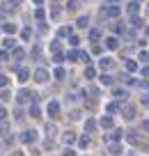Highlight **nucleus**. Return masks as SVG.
<instances>
[{"instance_id":"nucleus-26","label":"nucleus","mask_w":149,"mask_h":156,"mask_svg":"<svg viewBox=\"0 0 149 156\" xmlns=\"http://www.w3.org/2000/svg\"><path fill=\"white\" fill-rule=\"evenodd\" d=\"M83 76H85L87 80H92V78H96V69H94V67H85V71H83Z\"/></svg>"},{"instance_id":"nucleus-15","label":"nucleus","mask_w":149,"mask_h":156,"mask_svg":"<svg viewBox=\"0 0 149 156\" xmlns=\"http://www.w3.org/2000/svg\"><path fill=\"white\" fill-rule=\"evenodd\" d=\"M16 78H19L21 83H25L30 78V69H25V67H19V71H16Z\"/></svg>"},{"instance_id":"nucleus-30","label":"nucleus","mask_w":149,"mask_h":156,"mask_svg":"<svg viewBox=\"0 0 149 156\" xmlns=\"http://www.w3.org/2000/svg\"><path fill=\"white\" fill-rule=\"evenodd\" d=\"M96 129V119H85V133H92Z\"/></svg>"},{"instance_id":"nucleus-11","label":"nucleus","mask_w":149,"mask_h":156,"mask_svg":"<svg viewBox=\"0 0 149 156\" xmlns=\"http://www.w3.org/2000/svg\"><path fill=\"white\" fill-rule=\"evenodd\" d=\"M76 142H78V147H80V149H87V147L92 145V136H90V133H83L80 138H76Z\"/></svg>"},{"instance_id":"nucleus-29","label":"nucleus","mask_w":149,"mask_h":156,"mask_svg":"<svg viewBox=\"0 0 149 156\" xmlns=\"http://www.w3.org/2000/svg\"><path fill=\"white\" fill-rule=\"evenodd\" d=\"M112 94H115V97L117 99H122V97H129V90H124V87H115V90H112Z\"/></svg>"},{"instance_id":"nucleus-23","label":"nucleus","mask_w":149,"mask_h":156,"mask_svg":"<svg viewBox=\"0 0 149 156\" xmlns=\"http://www.w3.org/2000/svg\"><path fill=\"white\" fill-rule=\"evenodd\" d=\"M53 76L58 78V80H64V78H67V71H64V67H60V64H58V67L53 69Z\"/></svg>"},{"instance_id":"nucleus-3","label":"nucleus","mask_w":149,"mask_h":156,"mask_svg":"<svg viewBox=\"0 0 149 156\" xmlns=\"http://www.w3.org/2000/svg\"><path fill=\"white\" fill-rule=\"evenodd\" d=\"M32 78L37 80L39 85H44V83H48V80H51V71H48V69H44V67H37V69L32 71Z\"/></svg>"},{"instance_id":"nucleus-8","label":"nucleus","mask_w":149,"mask_h":156,"mask_svg":"<svg viewBox=\"0 0 149 156\" xmlns=\"http://www.w3.org/2000/svg\"><path fill=\"white\" fill-rule=\"evenodd\" d=\"M96 126H101L103 131H110V129L115 126V122H112V115H108V112H106V115H103L101 119L96 122Z\"/></svg>"},{"instance_id":"nucleus-49","label":"nucleus","mask_w":149,"mask_h":156,"mask_svg":"<svg viewBox=\"0 0 149 156\" xmlns=\"http://www.w3.org/2000/svg\"><path fill=\"white\" fill-rule=\"evenodd\" d=\"M140 129H142L144 133H149V119H142V126H140Z\"/></svg>"},{"instance_id":"nucleus-14","label":"nucleus","mask_w":149,"mask_h":156,"mask_svg":"<svg viewBox=\"0 0 149 156\" xmlns=\"http://www.w3.org/2000/svg\"><path fill=\"white\" fill-rule=\"evenodd\" d=\"M60 16H62V7H60L58 2H53V5H51V19H53V21H58Z\"/></svg>"},{"instance_id":"nucleus-5","label":"nucleus","mask_w":149,"mask_h":156,"mask_svg":"<svg viewBox=\"0 0 149 156\" xmlns=\"http://www.w3.org/2000/svg\"><path fill=\"white\" fill-rule=\"evenodd\" d=\"M46 115L51 117V119H58V117H60V101H55V99H53V101H48L46 103Z\"/></svg>"},{"instance_id":"nucleus-20","label":"nucleus","mask_w":149,"mask_h":156,"mask_svg":"<svg viewBox=\"0 0 149 156\" xmlns=\"http://www.w3.org/2000/svg\"><path fill=\"white\" fill-rule=\"evenodd\" d=\"M124 67H126V71H129V73L138 71V62H135V60H129V58H124Z\"/></svg>"},{"instance_id":"nucleus-60","label":"nucleus","mask_w":149,"mask_h":156,"mask_svg":"<svg viewBox=\"0 0 149 156\" xmlns=\"http://www.w3.org/2000/svg\"><path fill=\"white\" fill-rule=\"evenodd\" d=\"M131 156H135V154H131Z\"/></svg>"},{"instance_id":"nucleus-28","label":"nucleus","mask_w":149,"mask_h":156,"mask_svg":"<svg viewBox=\"0 0 149 156\" xmlns=\"http://www.w3.org/2000/svg\"><path fill=\"white\" fill-rule=\"evenodd\" d=\"M78 53H80V51H78V48H73V51H69V53L64 55V58H67L69 62H78Z\"/></svg>"},{"instance_id":"nucleus-31","label":"nucleus","mask_w":149,"mask_h":156,"mask_svg":"<svg viewBox=\"0 0 149 156\" xmlns=\"http://www.w3.org/2000/svg\"><path fill=\"white\" fill-rule=\"evenodd\" d=\"M76 25H78V28H87V25H90V16H78Z\"/></svg>"},{"instance_id":"nucleus-21","label":"nucleus","mask_w":149,"mask_h":156,"mask_svg":"<svg viewBox=\"0 0 149 156\" xmlns=\"http://www.w3.org/2000/svg\"><path fill=\"white\" fill-rule=\"evenodd\" d=\"M131 25L133 28H144V21L140 19V14H131Z\"/></svg>"},{"instance_id":"nucleus-39","label":"nucleus","mask_w":149,"mask_h":156,"mask_svg":"<svg viewBox=\"0 0 149 156\" xmlns=\"http://www.w3.org/2000/svg\"><path fill=\"white\" fill-rule=\"evenodd\" d=\"M87 94H90L92 99H96V97H99V87H96V85H92V87H87Z\"/></svg>"},{"instance_id":"nucleus-55","label":"nucleus","mask_w":149,"mask_h":156,"mask_svg":"<svg viewBox=\"0 0 149 156\" xmlns=\"http://www.w3.org/2000/svg\"><path fill=\"white\" fill-rule=\"evenodd\" d=\"M32 2H34L37 7H41V5H44V0H32Z\"/></svg>"},{"instance_id":"nucleus-57","label":"nucleus","mask_w":149,"mask_h":156,"mask_svg":"<svg viewBox=\"0 0 149 156\" xmlns=\"http://www.w3.org/2000/svg\"><path fill=\"white\" fill-rule=\"evenodd\" d=\"M2 19H5V9H0V21H2Z\"/></svg>"},{"instance_id":"nucleus-59","label":"nucleus","mask_w":149,"mask_h":156,"mask_svg":"<svg viewBox=\"0 0 149 156\" xmlns=\"http://www.w3.org/2000/svg\"><path fill=\"white\" fill-rule=\"evenodd\" d=\"M53 2H60V0H53Z\"/></svg>"},{"instance_id":"nucleus-19","label":"nucleus","mask_w":149,"mask_h":156,"mask_svg":"<svg viewBox=\"0 0 149 156\" xmlns=\"http://www.w3.org/2000/svg\"><path fill=\"white\" fill-rule=\"evenodd\" d=\"M12 58H14L16 62H21V60L25 58V51L21 48V46H14V51H12Z\"/></svg>"},{"instance_id":"nucleus-16","label":"nucleus","mask_w":149,"mask_h":156,"mask_svg":"<svg viewBox=\"0 0 149 156\" xmlns=\"http://www.w3.org/2000/svg\"><path fill=\"white\" fill-rule=\"evenodd\" d=\"M28 115L30 117H32V119H39V117H41V110H39V106H37V103H30V110H28Z\"/></svg>"},{"instance_id":"nucleus-42","label":"nucleus","mask_w":149,"mask_h":156,"mask_svg":"<svg viewBox=\"0 0 149 156\" xmlns=\"http://www.w3.org/2000/svg\"><path fill=\"white\" fill-rule=\"evenodd\" d=\"M9 97H12V92L2 87V92H0V99H2V101H9Z\"/></svg>"},{"instance_id":"nucleus-37","label":"nucleus","mask_w":149,"mask_h":156,"mask_svg":"<svg viewBox=\"0 0 149 156\" xmlns=\"http://www.w3.org/2000/svg\"><path fill=\"white\" fill-rule=\"evenodd\" d=\"M67 39H69V44H71V46H78V44H80V37H78V34H73V32L69 34Z\"/></svg>"},{"instance_id":"nucleus-38","label":"nucleus","mask_w":149,"mask_h":156,"mask_svg":"<svg viewBox=\"0 0 149 156\" xmlns=\"http://www.w3.org/2000/svg\"><path fill=\"white\" fill-rule=\"evenodd\" d=\"M34 19H37V21H44V19H46V12H44L41 7H37V9H34Z\"/></svg>"},{"instance_id":"nucleus-54","label":"nucleus","mask_w":149,"mask_h":156,"mask_svg":"<svg viewBox=\"0 0 149 156\" xmlns=\"http://www.w3.org/2000/svg\"><path fill=\"white\" fill-rule=\"evenodd\" d=\"M9 156H25V154H23V151H19V149H16V151H12Z\"/></svg>"},{"instance_id":"nucleus-44","label":"nucleus","mask_w":149,"mask_h":156,"mask_svg":"<svg viewBox=\"0 0 149 156\" xmlns=\"http://www.w3.org/2000/svg\"><path fill=\"white\" fill-rule=\"evenodd\" d=\"M9 60V51H0V62H7Z\"/></svg>"},{"instance_id":"nucleus-17","label":"nucleus","mask_w":149,"mask_h":156,"mask_svg":"<svg viewBox=\"0 0 149 156\" xmlns=\"http://www.w3.org/2000/svg\"><path fill=\"white\" fill-rule=\"evenodd\" d=\"M48 51H51V53H62V44H60V37H58V39H53V41L48 44Z\"/></svg>"},{"instance_id":"nucleus-53","label":"nucleus","mask_w":149,"mask_h":156,"mask_svg":"<svg viewBox=\"0 0 149 156\" xmlns=\"http://www.w3.org/2000/svg\"><path fill=\"white\" fill-rule=\"evenodd\" d=\"M69 117H71V119H78V117H80V110H73V112H71Z\"/></svg>"},{"instance_id":"nucleus-34","label":"nucleus","mask_w":149,"mask_h":156,"mask_svg":"<svg viewBox=\"0 0 149 156\" xmlns=\"http://www.w3.org/2000/svg\"><path fill=\"white\" fill-rule=\"evenodd\" d=\"M21 39H23V41H30V39H32V30L23 28V30H21Z\"/></svg>"},{"instance_id":"nucleus-13","label":"nucleus","mask_w":149,"mask_h":156,"mask_svg":"<svg viewBox=\"0 0 149 156\" xmlns=\"http://www.w3.org/2000/svg\"><path fill=\"white\" fill-rule=\"evenodd\" d=\"M76 133H73V131H64L62 133V142H64V145H67V147H71L73 145V142H76Z\"/></svg>"},{"instance_id":"nucleus-18","label":"nucleus","mask_w":149,"mask_h":156,"mask_svg":"<svg viewBox=\"0 0 149 156\" xmlns=\"http://www.w3.org/2000/svg\"><path fill=\"white\" fill-rule=\"evenodd\" d=\"M126 12H129V14H140V0L129 2V5H126Z\"/></svg>"},{"instance_id":"nucleus-35","label":"nucleus","mask_w":149,"mask_h":156,"mask_svg":"<svg viewBox=\"0 0 149 156\" xmlns=\"http://www.w3.org/2000/svg\"><path fill=\"white\" fill-rule=\"evenodd\" d=\"M55 133H58V126H55V124H51V122H48V126H46V136H48V138H53Z\"/></svg>"},{"instance_id":"nucleus-2","label":"nucleus","mask_w":149,"mask_h":156,"mask_svg":"<svg viewBox=\"0 0 149 156\" xmlns=\"http://www.w3.org/2000/svg\"><path fill=\"white\" fill-rule=\"evenodd\" d=\"M126 140H129V145H133V147H144V149H149V145L142 140V136H140L138 131H129L126 133Z\"/></svg>"},{"instance_id":"nucleus-47","label":"nucleus","mask_w":149,"mask_h":156,"mask_svg":"<svg viewBox=\"0 0 149 156\" xmlns=\"http://www.w3.org/2000/svg\"><path fill=\"white\" fill-rule=\"evenodd\" d=\"M7 85H9V78H7V76H0V87H7Z\"/></svg>"},{"instance_id":"nucleus-58","label":"nucleus","mask_w":149,"mask_h":156,"mask_svg":"<svg viewBox=\"0 0 149 156\" xmlns=\"http://www.w3.org/2000/svg\"><path fill=\"white\" fill-rule=\"evenodd\" d=\"M144 34H147V37H149V25H144Z\"/></svg>"},{"instance_id":"nucleus-51","label":"nucleus","mask_w":149,"mask_h":156,"mask_svg":"<svg viewBox=\"0 0 149 156\" xmlns=\"http://www.w3.org/2000/svg\"><path fill=\"white\" fill-rule=\"evenodd\" d=\"M0 119H7V110L2 106H0Z\"/></svg>"},{"instance_id":"nucleus-45","label":"nucleus","mask_w":149,"mask_h":156,"mask_svg":"<svg viewBox=\"0 0 149 156\" xmlns=\"http://www.w3.org/2000/svg\"><path fill=\"white\" fill-rule=\"evenodd\" d=\"M62 60H64V53H53V62H62Z\"/></svg>"},{"instance_id":"nucleus-1","label":"nucleus","mask_w":149,"mask_h":156,"mask_svg":"<svg viewBox=\"0 0 149 156\" xmlns=\"http://www.w3.org/2000/svg\"><path fill=\"white\" fill-rule=\"evenodd\" d=\"M119 108H122V117H124L126 122H131V119L138 117V106H135V103H124V106H119Z\"/></svg>"},{"instance_id":"nucleus-52","label":"nucleus","mask_w":149,"mask_h":156,"mask_svg":"<svg viewBox=\"0 0 149 156\" xmlns=\"http://www.w3.org/2000/svg\"><path fill=\"white\" fill-rule=\"evenodd\" d=\"M7 2H9V7H19L21 5V0H7Z\"/></svg>"},{"instance_id":"nucleus-36","label":"nucleus","mask_w":149,"mask_h":156,"mask_svg":"<svg viewBox=\"0 0 149 156\" xmlns=\"http://www.w3.org/2000/svg\"><path fill=\"white\" fill-rule=\"evenodd\" d=\"M2 30H5L7 34H14L16 32V25L14 23H2Z\"/></svg>"},{"instance_id":"nucleus-32","label":"nucleus","mask_w":149,"mask_h":156,"mask_svg":"<svg viewBox=\"0 0 149 156\" xmlns=\"http://www.w3.org/2000/svg\"><path fill=\"white\" fill-rule=\"evenodd\" d=\"M55 147H58V145H55V140H53V138H46V140H44V149H46V151L55 149Z\"/></svg>"},{"instance_id":"nucleus-46","label":"nucleus","mask_w":149,"mask_h":156,"mask_svg":"<svg viewBox=\"0 0 149 156\" xmlns=\"http://www.w3.org/2000/svg\"><path fill=\"white\" fill-rule=\"evenodd\" d=\"M2 46H5V48H12V46H14V39H12V37H7L5 41H2Z\"/></svg>"},{"instance_id":"nucleus-48","label":"nucleus","mask_w":149,"mask_h":156,"mask_svg":"<svg viewBox=\"0 0 149 156\" xmlns=\"http://www.w3.org/2000/svg\"><path fill=\"white\" fill-rule=\"evenodd\" d=\"M62 156H76V151H73V149H71V147H67V149H64V151H62Z\"/></svg>"},{"instance_id":"nucleus-25","label":"nucleus","mask_w":149,"mask_h":156,"mask_svg":"<svg viewBox=\"0 0 149 156\" xmlns=\"http://www.w3.org/2000/svg\"><path fill=\"white\" fill-rule=\"evenodd\" d=\"M7 133H9V124H7V119H0V138H5Z\"/></svg>"},{"instance_id":"nucleus-40","label":"nucleus","mask_w":149,"mask_h":156,"mask_svg":"<svg viewBox=\"0 0 149 156\" xmlns=\"http://www.w3.org/2000/svg\"><path fill=\"white\" fill-rule=\"evenodd\" d=\"M110 131H112V136H110L112 140H119V138H122V129H115V126H112Z\"/></svg>"},{"instance_id":"nucleus-12","label":"nucleus","mask_w":149,"mask_h":156,"mask_svg":"<svg viewBox=\"0 0 149 156\" xmlns=\"http://www.w3.org/2000/svg\"><path fill=\"white\" fill-rule=\"evenodd\" d=\"M108 151H110V154H112V156H119V154H122V151H124V147H122V145H119V140H112V142H110V145H108Z\"/></svg>"},{"instance_id":"nucleus-43","label":"nucleus","mask_w":149,"mask_h":156,"mask_svg":"<svg viewBox=\"0 0 149 156\" xmlns=\"http://www.w3.org/2000/svg\"><path fill=\"white\" fill-rule=\"evenodd\" d=\"M67 9H69V12H76V9H78V2H76V0H69Z\"/></svg>"},{"instance_id":"nucleus-9","label":"nucleus","mask_w":149,"mask_h":156,"mask_svg":"<svg viewBox=\"0 0 149 156\" xmlns=\"http://www.w3.org/2000/svg\"><path fill=\"white\" fill-rule=\"evenodd\" d=\"M117 64H115V60L112 58H101L99 60V69H103V71H112Z\"/></svg>"},{"instance_id":"nucleus-24","label":"nucleus","mask_w":149,"mask_h":156,"mask_svg":"<svg viewBox=\"0 0 149 156\" xmlns=\"http://www.w3.org/2000/svg\"><path fill=\"white\" fill-rule=\"evenodd\" d=\"M117 110H119V103H117V101H110V103L106 106V112H108V115H115Z\"/></svg>"},{"instance_id":"nucleus-4","label":"nucleus","mask_w":149,"mask_h":156,"mask_svg":"<svg viewBox=\"0 0 149 156\" xmlns=\"http://www.w3.org/2000/svg\"><path fill=\"white\" fill-rule=\"evenodd\" d=\"M119 14H122V9L117 5H103L101 7V16H106V19H117Z\"/></svg>"},{"instance_id":"nucleus-22","label":"nucleus","mask_w":149,"mask_h":156,"mask_svg":"<svg viewBox=\"0 0 149 156\" xmlns=\"http://www.w3.org/2000/svg\"><path fill=\"white\" fill-rule=\"evenodd\" d=\"M71 32H73V28H71V25H62V28L58 30V37H60V39H64V37H69Z\"/></svg>"},{"instance_id":"nucleus-56","label":"nucleus","mask_w":149,"mask_h":156,"mask_svg":"<svg viewBox=\"0 0 149 156\" xmlns=\"http://www.w3.org/2000/svg\"><path fill=\"white\" fill-rule=\"evenodd\" d=\"M117 2H119V0H108V5H117Z\"/></svg>"},{"instance_id":"nucleus-27","label":"nucleus","mask_w":149,"mask_h":156,"mask_svg":"<svg viewBox=\"0 0 149 156\" xmlns=\"http://www.w3.org/2000/svg\"><path fill=\"white\" fill-rule=\"evenodd\" d=\"M99 39H101V30H99V28H92L90 30V41H99Z\"/></svg>"},{"instance_id":"nucleus-7","label":"nucleus","mask_w":149,"mask_h":156,"mask_svg":"<svg viewBox=\"0 0 149 156\" xmlns=\"http://www.w3.org/2000/svg\"><path fill=\"white\" fill-rule=\"evenodd\" d=\"M34 101V94L30 92V90H21L19 94H16V103H21V106H25V103Z\"/></svg>"},{"instance_id":"nucleus-50","label":"nucleus","mask_w":149,"mask_h":156,"mask_svg":"<svg viewBox=\"0 0 149 156\" xmlns=\"http://www.w3.org/2000/svg\"><path fill=\"white\" fill-rule=\"evenodd\" d=\"M140 73H142L144 78H149V64H144V67H142V71H140Z\"/></svg>"},{"instance_id":"nucleus-33","label":"nucleus","mask_w":149,"mask_h":156,"mask_svg":"<svg viewBox=\"0 0 149 156\" xmlns=\"http://www.w3.org/2000/svg\"><path fill=\"white\" fill-rule=\"evenodd\" d=\"M99 83L106 87V85H112V76H108V73H103V76H99Z\"/></svg>"},{"instance_id":"nucleus-6","label":"nucleus","mask_w":149,"mask_h":156,"mask_svg":"<svg viewBox=\"0 0 149 156\" xmlns=\"http://www.w3.org/2000/svg\"><path fill=\"white\" fill-rule=\"evenodd\" d=\"M37 140H39V133L34 129H28V131L21 133V142H25V145H34Z\"/></svg>"},{"instance_id":"nucleus-10","label":"nucleus","mask_w":149,"mask_h":156,"mask_svg":"<svg viewBox=\"0 0 149 156\" xmlns=\"http://www.w3.org/2000/svg\"><path fill=\"white\" fill-rule=\"evenodd\" d=\"M103 48L117 51V48H119V39H117V37H106V39H103Z\"/></svg>"},{"instance_id":"nucleus-41","label":"nucleus","mask_w":149,"mask_h":156,"mask_svg":"<svg viewBox=\"0 0 149 156\" xmlns=\"http://www.w3.org/2000/svg\"><path fill=\"white\" fill-rule=\"evenodd\" d=\"M138 60H140V62H149V51H140Z\"/></svg>"}]
</instances>
